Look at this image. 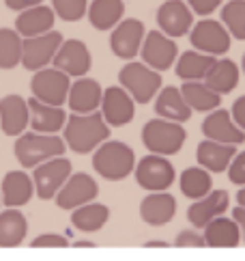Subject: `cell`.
Listing matches in <instances>:
<instances>
[{"label":"cell","mask_w":245,"mask_h":261,"mask_svg":"<svg viewBox=\"0 0 245 261\" xmlns=\"http://www.w3.org/2000/svg\"><path fill=\"white\" fill-rule=\"evenodd\" d=\"M63 134H65V138H63L65 145H67L73 153L84 155V153L95 151L103 141H108L110 125L103 121L99 110H93V113H86V115L73 113L65 121Z\"/></svg>","instance_id":"obj_1"},{"label":"cell","mask_w":245,"mask_h":261,"mask_svg":"<svg viewBox=\"0 0 245 261\" xmlns=\"http://www.w3.org/2000/svg\"><path fill=\"white\" fill-rule=\"evenodd\" d=\"M65 149H67V145L60 136L41 132H22L13 145L15 158L22 169H35L37 164L50 160V158L63 155Z\"/></svg>","instance_id":"obj_2"},{"label":"cell","mask_w":245,"mask_h":261,"mask_svg":"<svg viewBox=\"0 0 245 261\" xmlns=\"http://www.w3.org/2000/svg\"><path fill=\"white\" fill-rule=\"evenodd\" d=\"M136 166V153L129 145L120 141H103L95 155H93V169H95L103 179L120 181L129 177Z\"/></svg>","instance_id":"obj_3"},{"label":"cell","mask_w":245,"mask_h":261,"mask_svg":"<svg viewBox=\"0 0 245 261\" xmlns=\"http://www.w3.org/2000/svg\"><path fill=\"white\" fill-rule=\"evenodd\" d=\"M187 132L181 123L168 119H150L142 127V143L150 153L157 155H174L185 145Z\"/></svg>","instance_id":"obj_4"},{"label":"cell","mask_w":245,"mask_h":261,"mask_svg":"<svg viewBox=\"0 0 245 261\" xmlns=\"http://www.w3.org/2000/svg\"><path fill=\"white\" fill-rule=\"evenodd\" d=\"M118 85L134 97L136 104H146L162 89V71L150 69L144 63H127L118 71Z\"/></svg>","instance_id":"obj_5"},{"label":"cell","mask_w":245,"mask_h":261,"mask_svg":"<svg viewBox=\"0 0 245 261\" xmlns=\"http://www.w3.org/2000/svg\"><path fill=\"white\" fill-rule=\"evenodd\" d=\"M136 181L140 188H144L148 192H159L170 188L176 179L174 166L170 164L166 155H157V153H148L146 158H142L136 166Z\"/></svg>","instance_id":"obj_6"},{"label":"cell","mask_w":245,"mask_h":261,"mask_svg":"<svg viewBox=\"0 0 245 261\" xmlns=\"http://www.w3.org/2000/svg\"><path fill=\"white\" fill-rule=\"evenodd\" d=\"M69 87H71L69 76L56 67L37 69L30 80L33 97L43 101V104H52V106H63L67 101Z\"/></svg>","instance_id":"obj_7"},{"label":"cell","mask_w":245,"mask_h":261,"mask_svg":"<svg viewBox=\"0 0 245 261\" xmlns=\"http://www.w3.org/2000/svg\"><path fill=\"white\" fill-rule=\"evenodd\" d=\"M69 175H71V162L63 155H56L37 164L33 173V186L37 197L41 201H52L56 192L60 190V186L67 181Z\"/></svg>","instance_id":"obj_8"},{"label":"cell","mask_w":245,"mask_h":261,"mask_svg":"<svg viewBox=\"0 0 245 261\" xmlns=\"http://www.w3.org/2000/svg\"><path fill=\"white\" fill-rule=\"evenodd\" d=\"M60 43H63V35L54 33V31H48L43 35H35V37H24L20 63L28 71H37L41 67H48Z\"/></svg>","instance_id":"obj_9"},{"label":"cell","mask_w":245,"mask_h":261,"mask_svg":"<svg viewBox=\"0 0 245 261\" xmlns=\"http://www.w3.org/2000/svg\"><path fill=\"white\" fill-rule=\"evenodd\" d=\"M140 54H142L144 65H148L150 69L168 71L178 57V48L172 37L164 35L162 31H150L144 35L142 45H140Z\"/></svg>","instance_id":"obj_10"},{"label":"cell","mask_w":245,"mask_h":261,"mask_svg":"<svg viewBox=\"0 0 245 261\" xmlns=\"http://www.w3.org/2000/svg\"><path fill=\"white\" fill-rule=\"evenodd\" d=\"M190 39L192 45L198 52L204 54H213V57H220L230 50V33L226 31V26L222 22L215 20H200L198 24H192L190 29Z\"/></svg>","instance_id":"obj_11"},{"label":"cell","mask_w":245,"mask_h":261,"mask_svg":"<svg viewBox=\"0 0 245 261\" xmlns=\"http://www.w3.org/2000/svg\"><path fill=\"white\" fill-rule=\"evenodd\" d=\"M99 194V186L88 173H71L67 181L60 186V190L56 192V205L60 210H75L84 203L95 201Z\"/></svg>","instance_id":"obj_12"},{"label":"cell","mask_w":245,"mask_h":261,"mask_svg":"<svg viewBox=\"0 0 245 261\" xmlns=\"http://www.w3.org/2000/svg\"><path fill=\"white\" fill-rule=\"evenodd\" d=\"M101 117L110 127H122L134 121L136 115V101L129 93L118 87H110L101 95Z\"/></svg>","instance_id":"obj_13"},{"label":"cell","mask_w":245,"mask_h":261,"mask_svg":"<svg viewBox=\"0 0 245 261\" xmlns=\"http://www.w3.org/2000/svg\"><path fill=\"white\" fill-rule=\"evenodd\" d=\"M52 65L56 69L65 71L69 78H82L88 73L93 59H90V52L84 41H80V39L65 41L63 39V43L58 45V50H56L54 59H52Z\"/></svg>","instance_id":"obj_14"},{"label":"cell","mask_w":245,"mask_h":261,"mask_svg":"<svg viewBox=\"0 0 245 261\" xmlns=\"http://www.w3.org/2000/svg\"><path fill=\"white\" fill-rule=\"evenodd\" d=\"M144 24L136 20V17H127V20H120L114 31L110 35V50L114 57L122 59V61H131L140 52V45L144 39Z\"/></svg>","instance_id":"obj_15"},{"label":"cell","mask_w":245,"mask_h":261,"mask_svg":"<svg viewBox=\"0 0 245 261\" xmlns=\"http://www.w3.org/2000/svg\"><path fill=\"white\" fill-rule=\"evenodd\" d=\"M157 24L164 35L176 39V37H183L190 33L194 24V13L183 0H166L157 9Z\"/></svg>","instance_id":"obj_16"},{"label":"cell","mask_w":245,"mask_h":261,"mask_svg":"<svg viewBox=\"0 0 245 261\" xmlns=\"http://www.w3.org/2000/svg\"><path fill=\"white\" fill-rule=\"evenodd\" d=\"M202 134L204 138H211V141L226 143V145L245 143V132L232 121L228 110H222V108L211 110L209 117L202 121Z\"/></svg>","instance_id":"obj_17"},{"label":"cell","mask_w":245,"mask_h":261,"mask_svg":"<svg viewBox=\"0 0 245 261\" xmlns=\"http://www.w3.org/2000/svg\"><path fill=\"white\" fill-rule=\"evenodd\" d=\"M28 104V125L33 127V132H41V134H56L65 127L67 121V113L63 110V106H52V104H43L37 97L26 99Z\"/></svg>","instance_id":"obj_18"},{"label":"cell","mask_w":245,"mask_h":261,"mask_svg":"<svg viewBox=\"0 0 245 261\" xmlns=\"http://www.w3.org/2000/svg\"><path fill=\"white\" fill-rule=\"evenodd\" d=\"M174 214H176V199L166 190L150 192L140 203V218L150 227L168 225L174 218Z\"/></svg>","instance_id":"obj_19"},{"label":"cell","mask_w":245,"mask_h":261,"mask_svg":"<svg viewBox=\"0 0 245 261\" xmlns=\"http://www.w3.org/2000/svg\"><path fill=\"white\" fill-rule=\"evenodd\" d=\"M230 205V197L226 190H211L209 194H204L202 199H196L190 210H187V220L192 222V227L202 229L206 222L213 220L215 216H222V214L228 210Z\"/></svg>","instance_id":"obj_20"},{"label":"cell","mask_w":245,"mask_h":261,"mask_svg":"<svg viewBox=\"0 0 245 261\" xmlns=\"http://www.w3.org/2000/svg\"><path fill=\"white\" fill-rule=\"evenodd\" d=\"M101 95H103V89L97 80L82 76L73 82L69 87L67 93V104L71 108V113H78V115H86L97 110L101 104Z\"/></svg>","instance_id":"obj_21"},{"label":"cell","mask_w":245,"mask_h":261,"mask_svg":"<svg viewBox=\"0 0 245 261\" xmlns=\"http://www.w3.org/2000/svg\"><path fill=\"white\" fill-rule=\"evenodd\" d=\"M35 194L33 177L24 171H9L0 184V201L5 207H22Z\"/></svg>","instance_id":"obj_22"},{"label":"cell","mask_w":245,"mask_h":261,"mask_svg":"<svg viewBox=\"0 0 245 261\" xmlns=\"http://www.w3.org/2000/svg\"><path fill=\"white\" fill-rule=\"evenodd\" d=\"M237 145H226V143H218V141H211V138H204L202 143H198L196 147V160L198 166H202L209 173L220 175L228 169L230 160L237 153Z\"/></svg>","instance_id":"obj_23"},{"label":"cell","mask_w":245,"mask_h":261,"mask_svg":"<svg viewBox=\"0 0 245 261\" xmlns=\"http://www.w3.org/2000/svg\"><path fill=\"white\" fill-rule=\"evenodd\" d=\"M30 113H28V104L22 95H5L0 99V129L7 136H20L26 125Z\"/></svg>","instance_id":"obj_24"},{"label":"cell","mask_w":245,"mask_h":261,"mask_svg":"<svg viewBox=\"0 0 245 261\" xmlns=\"http://www.w3.org/2000/svg\"><path fill=\"white\" fill-rule=\"evenodd\" d=\"M56 22V13L52 7L45 5H35L28 7L24 11H20L15 20V31L20 33V37H35V35H43L54 29Z\"/></svg>","instance_id":"obj_25"},{"label":"cell","mask_w":245,"mask_h":261,"mask_svg":"<svg viewBox=\"0 0 245 261\" xmlns=\"http://www.w3.org/2000/svg\"><path fill=\"white\" fill-rule=\"evenodd\" d=\"M204 233V244L211 248H237L241 242V231L239 225L232 218H224V216H215L202 227Z\"/></svg>","instance_id":"obj_26"},{"label":"cell","mask_w":245,"mask_h":261,"mask_svg":"<svg viewBox=\"0 0 245 261\" xmlns=\"http://www.w3.org/2000/svg\"><path fill=\"white\" fill-rule=\"evenodd\" d=\"M155 113L168 119V121H176V123H185L192 119L194 110L187 106V101L183 99L181 91L176 87H164L157 91V99H155Z\"/></svg>","instance_id":"obj_27"},{"label":"cell","mask_w":245,"mask_h":261,"mask_svg":"<svg viewBox=\"0 0 245 261\" xmlns=\"http://www.w3.org/2000/svg\"><path fill=\"white\" fill-rule=\"evenodd\" d=\"M28 222L20 207L0 212V248H17L26 240Z\"/></svg>","instance_id":"obj_28"},{"label":"cell","mask_w":245,"mask_h":261,"mask_svg":"<svg viewBox=\"0 0 245 261\" xmlns=\"http://www.w3.org/2000/svg\"><path fill=\"white\" fill-rule=\"evenodd\" d=\"M239 78H241V73H239L237 63L230 59H222V61H215V65L209 69V73L204 76L202 82L211 91L218 93V95H228V93L237 89Z\"/></svg>","instance_id":"obj_29"},{"label":"cell","mask_w":245,"mask_h":261,"mask_svg":"<svg viewBox=\"0 0 245 261\" xmlns=\"http://www.w3.org/2000/svg\"><path fill=\"white\" fill-rule=\"evenodd\" d=\"M213 65H215L213 54L190 50V52H183L181 57H176L174 71L183 82L185 80H204V76L209 73V69L213 67Z\"/></svg>","instance_id":"obj_30"},{"label":"cell","mask_w":245,"mask_h":261,"mask_svg":"<svg viewBox=\"0 0 245 261\" xmlns=\"http://www.w3.org/2000/svg\"><path fill=\"white\" fill-rule=\"evenodd\" d=\"M181 95L187 101V106L198 113H211L222 104V95H218L215 91H211L209 87L200 80H185L181 85Z\"/></svg>","instance_id":"obj_31"},{"label":"cell","mask_w":245,"mask_h":261,"mask_svg":"<svg viewBox=\"0 0 245 261\" xmlns=\"http://www.w3.org/2000/svg\"><path fill=\"white\" fill-rule=\"evenodd\" d=\"M71 225L82 231V233H95L99 229H103V225L108 222L110 218V207L103 203H84L80 207L71 210Z\"/></svg>","instance_id":"obj_32"},{"label":"cell","mask_w":245,"mask_h":261,"mask_svg":"<svg viewBox=\"0 0 245 261\" xmlns=\"http://www.w3.org/2000/svg\"><path fill=\"white\" fill-rule=\"evenodd\" d=\"M125 15L122 0H93L88 7V20L97 31H112Z\"/></svg>","instance_id":"obj_33"},{"label":"cell","mask_w":245,"mask_h":261,"mask_svg":"<svg viewBox=\"0 0 245 261\" xmlns=\"http://www.w3.org/2000/svg\"><path fill=\"white\" fill-rule=\"evenodd\" d=\"M181 192L183 197H187L190 201L202 199L204 194H209L213 190V177L211 173L202 169V166H192V169H185L181 173Z\"/></svg>","instance_id":"obj_34"},{"label":"cell","mask_w":245,"mask_h":261,"mask_svg":"<svg viewBox=\"0 0 245 261\" xmlns=\"http://www.w3.org/2000/svg\"><path fill=\"white\" fill-rule=\"evenodd\" d=\"M22 61V37L17 31L0 29V69H13Z\"/></svg>","instance_id":"obj_35"},{"label":"cell","mask_w":245,"mask_h":261,"mask_svg":"<svg viewBox=\"0 0 245 261\" xmlns=\"http://www.w3.org/2000/svg\"><path fill=\"white\" fill-rule=\"evenodd\" d=\"M222 24L230 37L245 41V0H230L222 7Z\"/></svg>","instance_id":"obj_36"},{"label":"cell","mask_w":245,"mask_h":261,"mask_svg":"<svg viewBox=\"0 0 245 261\" xmlns=\"http://www.w3.org/2000/svg\"><path fill=\"white\" fill-rule=\"evenodd\" d=\"M52 9L65 22H80L86 15L88 0H52Z\"/></svg>","instance_id":"obj_37"},{"label":"cell","mask_w":245,"mask_h":261,"mask_svg":"<svg viewBox=\"0 0 245 261\" xmlns=\"http://www.w3.org/2000/svg\"><path fill=\"white\" fill-rule=\"evenodd\" d=\"M69 240L58 233H41L30 242V248H67Z\"/></svg>","instance_id":"obj_38"},{"label":"cell","mask_w":245,"mask_h":261,"mask_svg":"<svg viewBox=\"0 0 245 261\" xmlns=\"http://www.w3.org/2000/svg\"><path fill=\"white\" fill-rule=\"evenodd\" d=\"M228 179L234 186H245V151L234 153V158L228 164Z\"/></svg>","instance_id":"obj_39"},{"label":"cell","mask_w":245,"mask_h":261,"mask_svg":"<svg viewBox=\"0 0 245 261\" xmlns=\"http://www.w3.org/2000/svg\"><path fill=\"white\" fill-rule=\"evenodd\" d=\"M174 246L176 248H204V238L200 236L198 231L194 229H187V231H181L174 240Z\"/></svg>","instance_id":"obj_40"},{"label":"cell","mask_w":245,"mask_h":261,"mask_svg":"<svg viewBox=\"0 0 245 261\" xmlns=\"http://www.w3.org/2000/svg\"><path fill=\"white\" fill-rule=\"evenodd\" d=\"M224 0H187V7L192 9L196 15H211Z\"/></svg>","instance_id":"obj_41"},{"label":"cell","mask_w":245,"mask_h":261,"mask_svg":"<svg viewBox=\"0 0 245 261\" xmlns=\"http://www.w3.org/2000/svg\"><path fill=\"white\" fill-rule=\"evenodd\" d=\"M232 121L237 123L243 132H245V95H241L237 101L232 104V113H230Z\"/></svg>","instance_id":"obj_42"},{"label":"cell","mask_w":245,"mask_h":261,"mask_svg":"<svg viewBox=\"0 0 245 261\" xmlns=\"http://www.w3.org/2000/svg\"><path fill=\"white\" fill-rule=\"evenodd\" d=\"M43 0H5V5H7V9H11V11H24V9H28V7H35V5H41Z\"/></svg>","instance_id":"obj_43"},{"label":"cell","mask_w":245,"mask_h":261,"mask_svg":"<svg viewBox=\"0 0 245 261\" xmlns=\"http://www.w3.org/2000/svg\"><path fill=\"white\" fill-rule=\"evenodd\" d=\"M232 220L239 225V231H241L243 242H245V207H241V205H237V207L232 210Z\"/></svg>","instance_id":"obj_44"},{"label":"cell","mask_w":245,"mask_h":261,"mask_svg":"<svg viewBox=\"0 0 245 261\" xmlns=\"http://www.w3.org/2000/svg\"><path fill=\"white\" fill-rule=\"evenodd\" d=\"M170 244H166V242H146L144 248H168Z\"/></svg>","instance_id":"obj_45"},{"label":"cell","mask_w":245,"mask_h":261,"mask_svg":"<svg viewBox=\"0 0 245 261\" xmlns=\"http://www.w3.org/2000/svg\"><path fill=\"white\" fill-rule=\"evenodd\" d=\"M237 203L241 207H245V186H241V190L237 192Z\"/></svg>","instance_id":"obj_46"},{"label":"cell","mask_w":245,"mask_h":261,"mask_svg":"<svg viewBox=\"0 0 245 261\" xmlns=\"http://www.w3.org/2000/svg\"><path fill=\"white\" fill-rule=\"evenodd\" d=\"M73 248H95L93 242H73Z\"/></svg>","instance_id":"obj_47"},{"label":"cell","mask_w":245,"mask_h":261,"mask_svg":"<svg viewBox=\"0 0 245 261\" xmlns=\"http://www.w3.org/2000/svg\"><path fill=\"white\" fill-rule=\"evenodd\" d=\"M241 67H243V73H245V54H243V65H241Z\"/></svg>","instance_id":"obj_48"},{"label":"cell","mask_w":245,"mask_h":261,"mask_svg":"<svg viewBox=\"0 0 245 261\" xmlns=\"http://www.w3.org/2000/svg\"><path fill=\"white\" fill-rule=\"evenodd\" d=\"M0 203H3V201H0Z\"/></svg>","instance_id":"obj_49"}]
</instances>
